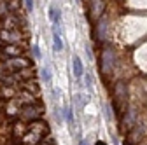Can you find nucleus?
Wrapping results in <instances>:
<instances>
[{"label": "nucleus", "mask_w": 147, "mask_h": 145, "mask_svg": "<svg viewBox=\"0 0 147 145\" xmlns=\"http://www.w3.org/2000/svg\"><path fill=\"white\" fill-rule=\"evenodd\" d=\"M42 115V107L35 105V103H28L26 107L21 108V117L25 121H37Z\"/></svg>", "instance_id": "obj_1"}, {"label": "nucleus", "mask_w": 147, "mask_h": 145, "mask_svg": "<svg viewBox=\"0 0 147 145\" xmlns=\"http://www.w3.org/2000/svg\"><path fill=\"white\" fill-rule=\"evenodd\" d=\"M63 112H65V119L68 121V124L74 126V114H72V108H70V107H65Z\"/></svg>", "instance_id": "obj_12"}, {"label": "nucleus", "mask_w": 147, "mask_h": 145, "mask_svg": "<svg viewBox=\"0 0 147 145\" xmlns=\"http://www.w3.org/2000/svg\"><path fill=\"white\" fill-rule=\"evenodd\" d=\"M5 66H7V70H16V72H18V70H23V68L30 66V60L18 56V58L7 60V61H5Z\"/></svg>", "instance_id": "obj_3"}, {"label": "nucleus", "mask_w": 147, "mask_h": 145, "mask_svg": "<svg viewBox=\"0 0 147 145\" xmlns=\"http://www.w3.org/2000/svg\"><path fill=\"white\" fill-rule=\"evenodd\" d=\"M33 54H35V58H40L42 54H40V49H39V46H33Z\"/></svg>", "instance_id": "obj_16"}, {"label": "nucleus", "mask_w": 147, "mask_h": 145, "mask_svg": "<svg viewBox=\"0 0 147 145\" xmlns=\"http://www.w3.org/2000/svg\"><path fill=\"white\" fill-rule=\"evenodd\" d=\"M114 61H116L114 51L110 47H105L103 52H102V70L105 72V74H109V72L114 68Z\"/></svg>", "instance_id": "obj_2"}, {"label": "nucleus", "mask_w": 147, "mask_h": 145, "mask_svg": "<svg viewBox=\"0 0 147 145\" xmlns=\"http://www.w3.org/2000/svg\"><path fill=\"white\" fill-rule=\"evenodd\" d=\"M72 65H74V75H76V77H82V74H84V66H82L81 58H79V56H74Z\"/></svg>", "instance_id": "obj_8"}, {"label": "nucleus", "mask_w": 147, "mask_h": 145, "mask_svg": "<svg viewBox=\"0 0 147 145\" xmlns=\"http://www.w3.org/2000/svg\"><path fill=\"white\" fill-rule=\"evenodd\" d=\"M114 101H116V107H123L124 101H126V84L124 82H117L116 84V91H114Z\"/></svg>", "instance_id": "obj_4"}, {"label": "nucleus", "mask_w": 147, "mask_h": 145, "mask_svg": "<svg viewBox=\"0 0 147 145\" xmlns=\"http://www.w3.org/2000/svg\"><path fill=\"white\" fill-rule=\"evenodd\" d=\"M20 7V0H7V12H14Z\"/></svg>", "instance_id": "obj_11"}, {"label": "nucleus", "mask_w": 147, "mask_h": 145, "mask_svg": "<svg viewBox=\"0 0 147 145\" xmlns=\"http://www.w3.org/2000/svg\"><path fill=\"white\" fill-rule=\"evenodd\" d=\"M79 145H88V142H86V140H81V142H79Z\"/></svg>", "instance_id": "obj_17"}, {"label": "nucleus", "mask_w": 147, "mask_h": 145, "mask_svg": "<svg viewBox=\"0 0 147 145\" xmlns=\"http://www.w3.org/2000/svg\"><path fill=\"white\" fill-rule=\"evenodd\" d=\"M4 54H5V56L18 58V56H21V54H23V47L18 46V44H9V46L4 47Z\"/></svg>", "instance_id": "obj_5"}, {"label": "nucleus", "mask_w": 147, "mask_h": 145, "mask_svg": "<svg viewBox=\"0 0 147 145\" xmlns=\"http://www.w3.org/2000/svg\"><path fill=\"white\" fill-rule=\"evenodd\" d=\"M49 19L54 25H60V11H58V7H54V5L49 7Z\"/></svg>", "instance_id": "obj_10"}, {"label": "nucleus", "mask_w": 147, "mask_h": 145, "mask_svg": "<svg viewBox=\"0 0 147 145\" xmlns=\"http://www.w3.org/2000/svg\"><path fill=\"white\" fill-rule=\"evenodd\" d=\"M42 145H46V143H42Z\"/></svg>", "instance_id": "obj_20"}, {"label": "nucleus", "mask_w": 147, "mask_h": 145, "mask_svg": "<svg viewBox=\"0 0 147 145\" xmlns=\"http://www.w3.org/2000/svg\"><path fill=\"white\" fill-rule=\"evenodd\" d=\"M103 9H105L103 0H91V14L95 17H100L103 14Z\"/></svg>", "instance_id": "obj_7"}, {"label": "nucleus", "mask_w": 147, "mask_h": 145, "mask_svg": "<svg viewBox=\"0 0 147 145\" xmlns=\"http://www.w3.org/2000/svg\"><path fill=\"white\" fill-rule=\"evenodd\" d=\"M53 47L56 52H60L63 49V42H61V35L58 32H53Z\"/></svg>", "instance_id": "obj_9"}, {"label": "nucleus", "mask_w": 147, "mask_h": 145, "mask_svg": "<svg viewBox=\"0 0 147 145\" xmlns=\"http://www.w3.org/2000/svg\"><path fill=\"white\" fill-rule=\"evenodd\" d=\"M114 145H119V142H117V140H114Z\"/></svg>", "instance_id": "obj_19"}, {"label": "nucleus", "mask_w": 147, "mask_h": 145, "mask_svg": "<svg viewBox=\"0 0 147 145\" xmlns=\"http://www.w3.org/2000/svg\"><path fill=\"white\" fill-rule=\"evenodd\" d=\"M40 74H42V81L44 82H49L51 81V72H49V68H42Z\"/></svg>", "instance_id": "obj_13"}, {"label": "nucleus", "mask_w": 147, "mask_h": 145, "mask_svg": "<svg viewBox=\"0 0 147 145\" xmlns=\"http://www.w3.org/2000/svg\"><path fill=\"white\" fill-rule=\"evenodd\" d=\"M96 145H105V143L103 142H96Z\"/></svg>", "instance_id": "obj_18"}, {"label": "nucleus", "mask_w": 147, "mask_h": 145, "mask_svg": "<svg viewBox=\"0 0 147 145\" xmlns=\"http://www.w3.org/2000/svg\"><path fill=\"white\" fill-rule=\"evenodd\" d=\"M105 117H107V121H112V119H114V115H112V108H110L109 103L105 105Z\"/></svg>", "instance_id": "obj_14"}, {"label": "nucleus", "mask_w": 147, "mask_h": 145, "mask_svg": "<svg viewBox=\"0 0 147 145\" xmlns=\"http://www.w3.org/2000/svg\"><path fill=\"white\" fill-rule=\"evenodd\" d=\"M96 37H98L100 42H103L107 39V19L105 17H102L98 21V25H96Z\"/></svg>", "instance_id": "obj_6"}, {"label": "nucleus", "mask_w": 147, "mask_h": 145, "mask_svg": "<svg viewBox=\"0 0 147 145\" xmlns=\"http://www.w3.org/2000/svg\"><path fill=\"white\" fill-rule=\"evenodd\" d=\"M23 2H25V5H26V11L32 12V11H33V0H23Z\"/></svg>", "instance_id": "obj_15"}]
</instances>
